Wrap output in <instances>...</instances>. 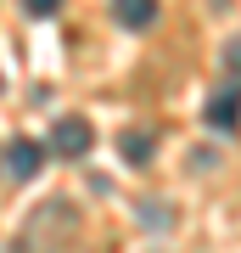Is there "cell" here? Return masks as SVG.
<instances>
[{
	"instance_id": "obj_3",
	"label": "cell",
	"mask_w": 241,
	"mask_h": 253,
	"mask_svg": "<svg viewBox=\"0 0 241 253\" xmlns=\"http://www.w3.org/2000/svg\"><path fill=\"white\" fill-rule=\"evenodd\" d=\"M39 158H45V146H39V141H11V152H6V169L17 174V180H28V174L39 169Z\"/></svg>"
},
{
	"instance_id": "obj_2",
	"label": "cell",
	"mask_w": 241,
	"mask_h": 253,
	"mask_svg": "<svg viewBox=\"0 0 241 253\" xmlns=\"http://www.w3.org/2000/svg\"><path fill=\"white\" fill-rule=\"evenodd\" d=\"M207 124H213V129H224V135H230V129L241 124V96H236V90H219L213 101H207Z\"/></svg>"
},
{
	"instance_id": "obj_1",
	"label": "cell",
	"mask_w": 241,
	"mask_h": 253,
	"mask_svg": "<svg viewBox=\"0 0 241 253\" xmlns=\"http://www.w3.org/2000/svg\"><path fill=\"white\" fill-rule=\"evenodd\" d=\"M51 146H56L62 158H90V146H96V129H90L84 118L62 113V118H56V129H51Z\"/></svg>"
},
{
	"instance_id": "obj_4",
	"label": "cell",
	"mask_w": 241,
	"mask_h": 253,
	"mask_svg": "<svg viewBox=\"0 0 241 253\" xmlns=\"http://www.w3.org/2000/svg\"><path fill=\"white\" fill-rule=\"evenodd\" d=\"M112 17L124 28H146V23H157V0H112Z\"/></svg>"
},
{
	"instance_id": "obj_6",
	"label": "cell",
	"mask_w": 241,
	"mask_h": 253,
	"mask_svg": "<svg viewBox=\"0 0 241 253\" xmlns=\"http://www.w3.org/2000/svg\"><path fill=\"white\" fill-rule=\"evenodd\" d=\"M23 6H28V11H34V17H51V11H56V6H62V0H23Z\"/></svg>"
},
{
	"instance_id": "obj_5",
	"label": "cell",
	"mask_w": 241,
	"mask_h": 253,
	"mask_svg": "<svg viewBox=\"0 0 241 253\" xmlns=\"http://www.w3.org/2000/svg\"><path fill=\"white\" fill-rule=\"evenodd\" d=\"M152 146H157L152 129H124V158L129 163H152Z\"/></svg>"
}]
</instances>
